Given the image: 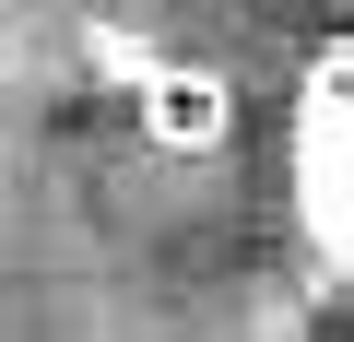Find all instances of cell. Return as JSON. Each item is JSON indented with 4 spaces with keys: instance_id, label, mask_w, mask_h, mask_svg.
<instances>
[{
    "instance_id": "obj_1",
    "label": "cell",
    "mask_w": 354,
    "mask_h": 342,
    "mask_svg": "<svg viewBox=\"0 0 354 342\" xmlns=\"http://www.w3.org/2000/svg\"><path fill=\"white\" fill-rule=\"evenodd\" d=\"M283 213L354 283V36H330L283 106Z\"/></svg>"
},
{
    "instance_id": "obj_2",
    "label": "cell",
    "mask_w": 354,
    "mask_h": 342,
    "mask_svg": "<svg viewBox=\"0 0 354 342\" xmlns=\"http://www.w3.org/2000/svg\"><path fill=\"white\" fill-rule=\"evenodd\" d=\"M142 130H153V153H225V130H236L225 71H153L142 83Z\"/></svg>"
}]
</instances>
